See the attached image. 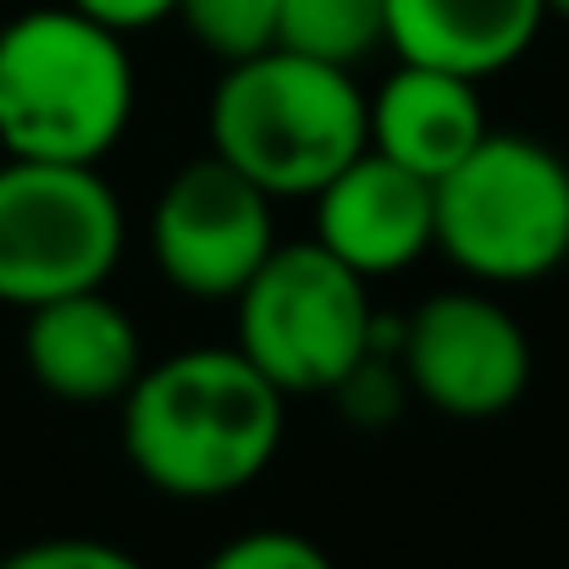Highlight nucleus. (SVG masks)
Masks as SVG:
<instances>
[{"label":"nucleus","instance_id":"nucleus-15","mask_svg":"<svg viewBox=\"0 0 569 569\" xmlns=\"http://www.w3.org/2000/svg\"><path fill=\"white\" fill-rule=\"evenodd\" d=\"M204 569H332V559L299 531H243L216 548Z\"/></svg>","mask_w":569,"mask_h":569},{"label":"nucleus","instance_id":"nucleus-6","mask_svg":"<svg viewBox=\"0 0 569 569\" xmlns=\"http://www.w3.org/2000/svg\"><path fill=\"white\" fill-rule=\"evenodd\" d=\"M122 204L94 167H0V305L33 310L67 293L106 288L122 260Z\"/></svg>","mask_w":569,"mask_h":569},{"label":"nucleus","instance_id":"nucleus-9","mask_svg":"<svg viewBox=\"0 0 569 569\" xmlns=\"http://www.w3.org/2000/svg\"><path fill=\"white\" fill-rule=\"evenodd\" d=\"M316 243L366 282L392 277L437 249V193L420 172L366 150L316 193Z\"/></svg>","mask_w":569,"mask_h":569},{"label":"nucleus","instance_id":"nucleus-11","mask_svg":"<svg viewBox=\"0 0 569 569\" xmlns=\"http://www.w3.org/2000/svg\"><path fill=\"white\" fill-rule=\"evenodd\" d=\"M366 111H371V150L420 172L426 183L448 178L492 133L476 78L415 61H398V72L371 94Z\"/></svg>","mask_w":569,"mask_h":569},{"label":"nucleus","instance_id":"nucleus-17","mask_svg":"<svg viewBox=\"0 0 569 569\" xmlns=\"http://www.w3.org/2000/svg\"><path fill=\"white\" fill-rule=\"evenodd\" d=\"M67 6H78L83 17H94V22H106L111 33H139V28H156V22H167L172 11H178V0H67Z\"/></svg>","mask_w":569,"mask_h":569},{"label":"nucleus","instance_id":"nucleus-5","mask_svg":"<svg viewBox=\"0 0 569 569\" xmlns=\"http://www.w3.org/2000/svg\"><path fill=\"white\" fill-rule=\"evenodd\" d=\"M232 305H238V349L288 398L332 392L377 349L366 277L316 238L277 243L260 260V271L232 293Z\"/></svg>","mask_w":569,"mask_h":569},{"label":"nucleus","instance_id":"nucleus-12","mask_svg":"<svg viewBox=\"0 0 569 569\" xmlns=\"http://www.w3.org/2000/svg\"><path fill=\"white\" fill-rule=\"evenodd\" d=\"M548 22L542 0H387V44L398 61L492 78L515 67Z\"/></svg>","mask_w":569,"mask_h":569},{"label":"nucleus","instance_id":"nucleus-10","mask_svg":"<svg viewBox=\"0 0 569 569\" xmlns=\"http://www.w3.org/2000/svg\"><path fill=\"white\" fill-rule=\"evenodd\" d=\"M22 360L50 398L67 403H122V392L144 371L139 327L117 299H106V288L33 305Z\"/></svg>","mask_w":569,"mask_h":569},{"label":"nucleus","instance_id":"nucleus-3","mask_svg":"<svg viewBox=\"0 0 569 569\" xmlns=\"http://www.w3.org/2000/svg\"><path fill=\"white\" fill-rule=\"evenodd\" d=\"M133 56L78 6L0 22V150L11 161L100 167L133 122Z\"/></svg>","mask_w":569,"mask_h":569},{"label":"nucleus","instance_id":"nucleus-8","mask_svg":"<svg viewBox=\"0 0 569 569\" xmlns=\"http://www.w3.org/2000/svg\"><path fill=\"white\" fill-rule=\"evenodd\" d=\"M398 371L431 409L492 420L531 387V338L487 293H437L403 321Z\"/></svg>","mask_w":569,"mask_h":569},{"label":"nucleus","instance_id":"nucleus-14","mask_svg":"<svg viewBox=\"0 0 569 569\" xmlns=\"http://www.w3.org/2000/svg\"><path fill=\"white\" fill-rule=\"evenodd\" d=\"M172 17L216 61H243L277 44V0H178Z\"/></svg>","mask_w":569,"mask_h":569},{"label":"nucleus","instance_id":"nucleus-2","mask_svg":"<svg viewBox=\"0 0 569 569\" xmlns=\"http://www.w3.org/2000/svg\"><path fill=\"white\" fill-rule=\"evenodd\" d=\"M371 100L349 67L260 50L227 61L210 94V156L271 199H316L355 156L371 150Z\"/></svg>","mask_w":569,"mask_h":569},{"label":"nucleus","instance_id":"nucleus-13","mask_svg":"<svg viewBox=\"0 0 569 569\" xmlns=\"http://www.w3.org/2000/svg\"><path fill=\"white\" fill-rule=\"evenodd\" d=\"M277 44L355 72L387 44V0H277Z\"/></svg>","mask_w":569,"mask_h":569},{"label":"nucleus","instance_id":"nucleus-7","mask_svg":"<svg viewBox=\"0 0 569 569\" xmlns=\"http://www.w3.org/2000/svg\"><path fill=\"white\" fill-rule=\"evenodd\" d=\"M277 249L271 193L232 172L221 156H199L150 204V254L189 299H232Z\"/></svg>","mask_w":569,"mask_h":569},{"label":"nucleus","instance_id":"nucleus-4","mask_svg":"<svg viewBox=\"0 0 569 569\" xmlns=\"http://www.w3.org/2000/svg\"><path fill=\"white\" fill-rule=\"evenodd\" d=\"M437 193V249L476 282H537L569 260V161L542 139L487 133Z\"/></svg>","mask_w":569,"mask_h":569},{"label":"nucleus","instance_id":"nucleus-16","mask_svg":"<svg viewBox=\"0 0 569 569\" xmlns=\"http://www.w3.org/2000/svg\"><path fill=\"white\" fill-rule=\"evenodd\" d=\"M0 569H144L128 548L94 542V537H50L17 553H0Z\"/></svg>","mask_w":569,"mask_h":569},{"label":"nucleus","instance_id":"nucleus-1","mask_svg":"<svg viewBox=\"0 0 569 569\" xmlns=\"http://www.w3.org/2000/svg\"><path fill=\"white\" fill-rule=\"evenodd\" d=\"M288 392L238 343L144 366L122 392V448L167 498H227L260 481L282 448Z\"/></svg>","mask_w":569,"mask_h":569},{"label":"nucleus","instance_id":"nucleus-18","mask_svg":"<svg viewBox=\"0 0 569 569\" xmlns=\"http://www.w3.org/2000/svg\"><path fill=\"white\" fill-rule=\"evenodd\" d=\"M542 6H548V17H565L569 22V0H542Z\"/></svg>","mask_w":569,"mask_h":569}]
</instances>
